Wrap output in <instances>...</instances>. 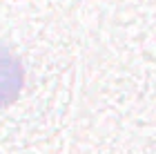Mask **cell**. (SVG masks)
Wrapping results in <instances>:
<instances>
[{
    "mask_svg": "<svg viewBox=\"0 0 156 154\" xmlns=\"http://www.w3.org/2000/svg\"><path fill=\"white\" fill-rule=\"evenodd\" d=\"M25 87V69L18 56L0 47V107H7L20 96Z\"/></svg>",
    "mask_w": 156,
    "mask_h": 154,
    "instance_id": "6da1fadb",
    "label": "cell"
}]
</instances>
